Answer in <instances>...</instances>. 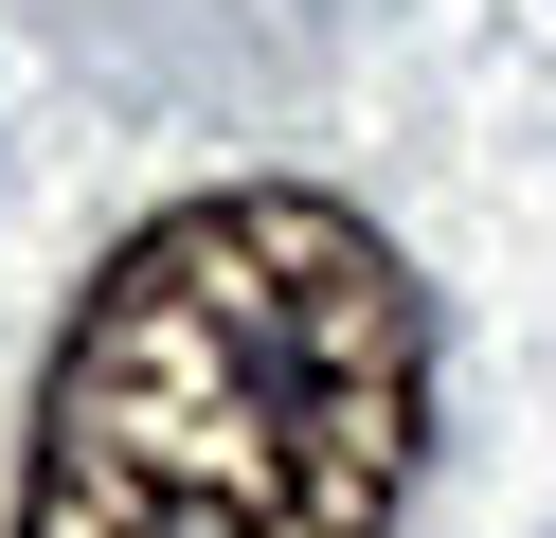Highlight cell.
<instances>
[{
	"mask_svg": "<svg viewBox=\"0 0 556 538\" xmlns=\"http://www.w3.org/2000/svg\"><path fill=\"white\" fill-rule=\"evenodd\" d=\"M431 449V305L305 179L180 198L90 270L37 377L18 538H395Z\"/></svg>",
	"mask_w": 556,
	"mask_h": 538,
	"instance_id": "obj_1",
	"label": "cell"
}]
</instances>
